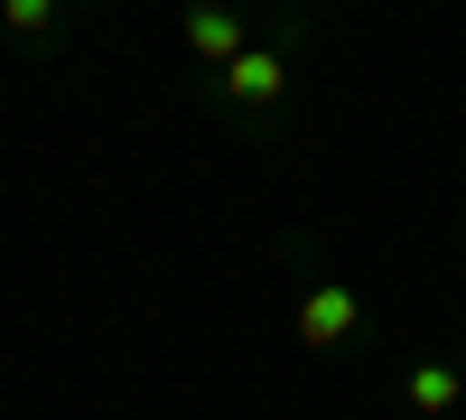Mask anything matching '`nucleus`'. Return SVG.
<instances>
[{"mask_svg": "<svg viewBox=\"0 0 466 420\" xmlns=\"http://www.w3.org/2000/svg\"><path fill=\"white\" fill-rule=\"evenodd\" d=\"M299 37H308V10H280L243 56H233L224 75H206V103L224 112L233 131H270L289 112V85H299Z\"/></svg>", "mask_w": 466, "mask_h": 420, "instance_id": "obj_1", "label": "nucleus"}, {"mask_svg": "<svg viewBox=\"0 0 466 420\" xmlns=\"http://www.w3.org/2000/svg\"><path fill=\"white\" fill-rule=\"evenodd\" d=\"M252 19H261L252 0H187V10H177V56L197 66V85H206V75H224V66L261 37Z\"/></svg>", "mask_w": 466, "mask_h": 420, "instance_id": "obj_2", "label": "nucleus"}, {"mask_svg": "<svg viewBox=\"0 0 466 420\" xmlns=\"http://www.w3.org/2000/svg\"><path fill=\"white\" fill-rule=\"evenodd\" d=\"M289 327H299V346H308V355H336V346H355V336H364V290H345V281H308Z\"/></svg>", "mask_w": 466, "mask_h": 420, "instance_id": "obj_3", "label": "nucleus"}, {"mask_svg": "<svg viewBox=\"0 0 466 420\" xmlns=\"http://www.w3.org/2000/svg\"><path fill=\"white\" fill-rule=\"evenodd\" d=\"M401 411H410V420H448V411H466V364H457V355H420V364H401Z\"/></svg>", "mask_w": 466, "mask_h": 420, "instance_id": "obj_4", "label": "nucleus"}, {"mask_svg": "<svg viewBox=\"0 0 466 420\" xmlns=\"http://www.w3.org/2000/svg\"><path fill=\"white\" fill-rule=\"evenodd\" d=\"M0 37H19V47H66V0H0Z\"/></svg>", "mask_w": 466, "mask_h": 420, "instance_id": "obj_5", "label": "nucleus"}, {"mask_svg": "<svg viewBox=\"0 0 466 420\" xmlns=\"http://www.w3.org/2000/svg\"><path fill=\"white\" fill-rule=\"evenodd\" d=\"M457 364H466V346H457Z\"/></svg>", "mask_w": 466, "mask_h": 420, "instance_id": "obj_6", "label": "nucleus"}, {"mask_svg": "<svg viewBox=\"0 0 466 420\" xmlns=\"http://www.w3.org/2000/svg\"><path fill=\"white\" fill-rule=\"evenodd\" d=\"M94 10H103V0H94Z\"/></svg>", "mask_w": 466, "mask_h": 420, "instance_id": "obj_7", "label": "nucleus"}]
</instances>
